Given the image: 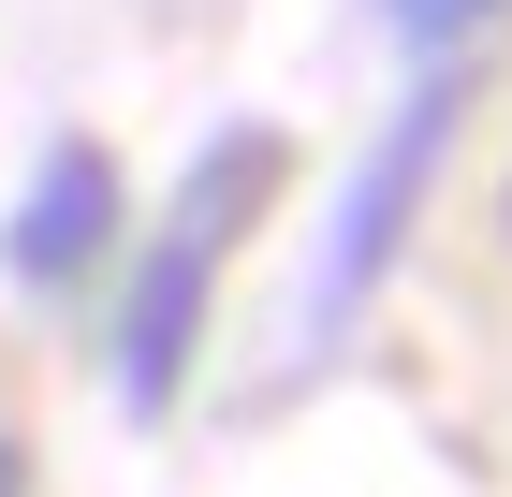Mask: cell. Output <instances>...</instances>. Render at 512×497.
I'll return each mask as SVG.
<instances>
[{
	"label": "cell",
	"mask_w": 512,
	"mask_h": 497,
	"mask_svg": "<svg viewBox=\"0 0 512 497\" xmlns=\"http://www.w3.org/2000/svg\"><path fill=\"white\" fill-rule=\"evenodd\" d=\"M278 176H293V147H278L264 117H235V132H220V147L176 176V220L147 234V264H132V293H118V410H132V424L176 410L191 337H205V278H220V249H235L249 220H264Z\"/></svg>",
	"instance_id": "obj_1"
},
{
	"label": "cell",
	"mask_w": 512,
	"mask_h": 497,
	"mask_svg": "<svg viewBox=\"0 0 512 497\" xmlns=\"http://www.w3.org/2000/svg\"><path fill=\"white\" fill-rule=\"evenodd\" d=\"M439 132H454V74H425V88H410V103H395V132L366 147V176L337 191V234H322V278H308V322H352V307L395 278V249H410V205H425V176H439Z\"/></svg>",
	"instance_id": "obj_2"
},
{
	"label": "cell",
	"mask_w": 512,
	"mask_h": 497,
	"mask_svg": "<svg viewBox=\"0 0 512 497\" xmlns=\"http://www.w3.org/2000/svg\"><path fill=\"white\" fill-rule=\"evenodd\" d=\"M103 234H118V161L88 147V132H59V147L30 161V205L0 234V264L30 278V293H74V278L103 264Z\"/></svg>",
	"instance_id": "obj_3"
},
{
	"label": "cell",
	"mask_w": 512,
	"mask_h": 497,
	"mask_svg": "<svg viewBox=\"0 0 512 497\" xmlns=\"http://www.w3.org/2000/svg\"><path fill=\"white\" fill-rule=\"evenodd\" d=\"M512 0H381V30L410 44V59H425V74H454V59H469L483 30H498Z\"/></svg>",
	"instance_id": "obj_4"
},
{
	"label": "cell",
	"mask_w": 512,
	"mask_h": 497,
	"mask_svg": "<svg viewBox=\"0 0 512 497\" xmlns=\"http://www.w3.org/2000/svg\"><path fill=\"white\" fill-rule=\"evenodd\" d=\"M0 497H30V454H15V424H0Z\"/></svg>",
	"instance_id": "obj_5"
},
{
	"label": "cell",
	"mask_w": 512,
	"mask_h": 497,
	"mask_svg": "<svg viewBox=\"0 0 512 497\" xmlns=\"http://www.w3.org/2000/svg\"><path fill=\"white\" fill-rule=\"evenodd\" d=\"M498 205H512V191H498Z\"/></svg>",
	"instance_id": "obj_6"
}]
</instances>
